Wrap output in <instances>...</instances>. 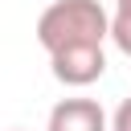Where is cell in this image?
<instances>
[{
	"label": "cell",
	"mask_w": 131,
	"mask_h": 131,
	"mask_svg": "<svg viewBox=\"0 0 131 131\" xmlns=\"http://www.w3.org/2000/svg\"><path fill=\"white\" fill-rule=\"evenodd\" d=\"M45 131H111V123L94 98H61L49 111Z\"/></svg>",
	"instance_id": "obj_3"
},
{
	"label": "cell",
	"mask_w": 131,
	"mask_h": 131,
	"mask_svg": "<svg viewBox=\"0 0 131 131\" xmlns=\"http://www.w3.org/2000/svg\"><path fill=\"white\" fill-rule=\"evenodd\" d=\"M49 70L61 86H90L106 74V53L102 45H70L49 53Z\"/></svg>",
	"instance_id": "obj_2"
},
{
	"label": "cell",
	"mask_w": 131,
	"mask_h": 131,
	"mask_svg": "<svg viewBox=\"0 0 131 131\" xmlns=\"http://www.w3.org/2000/svg\"><path fill=\"white\" fill-rule=\"evenodd\" d=\"M111 41L119 45V53L131 57V16H111Z\"/></svg>",
	"instance_id": "obj_4"
},
{
	"label": "cell",
	"mask_w": 131,
	"mask_h": 131,
	"mask_svg": "<svg viewBox=\"0 0 131 131\" xmlns=\"http://www.w3.org/2000/svg\"><path fill=\"white\" fill-rule=\"evenodd\" d=\"M111 37V16L98 0H53L37 16V41L45 53L70 45H102Z\"/></svg>",
	"instance_id": "obj_1"
},
{
	"label": "cell",
	"mask_w": 131,
	"mask_h": 131,
	"mask_svg": "<svg viewBox=\"0 0 131 131\" xmlns=\"http://www.w3.org/2000/svg\"><path fill=\"white\" fill-rule=\"evenodd\" d=\"M115 16H131V0H115Z\"/></svg>",
	"instance_id": "obj_6"
},
{
	"label": "cell",
	"mask_w": 131,
	"mask_h": 131,
	"mask_svg": "<svg viewBox=\"0 0 131 131\" xmlns=\"http://www.w3.org/2000/svg\"><path fill=\"white\" fill-rule=\"evenodd\" d=\"M111 131H131V98H123L119 111L111 115Z\"/></svg>",
	"instance_id": "obj_5"
}]
</instances>
